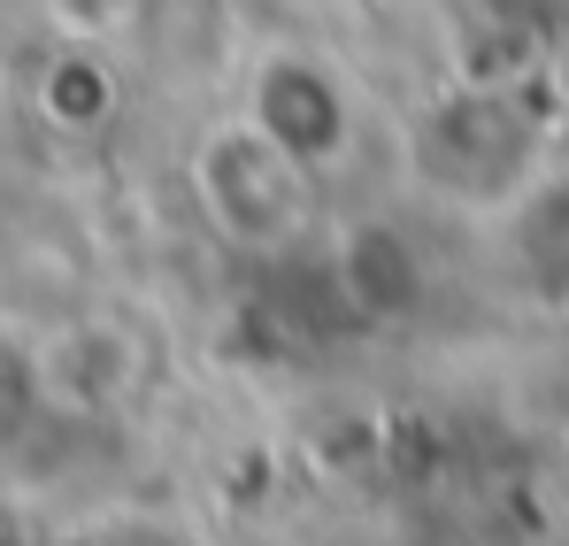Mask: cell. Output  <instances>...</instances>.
<instances>
[{
	"instance_id": "cell-1",
	"label": "cell",
	"mask_w": 569,
	"mask_h": 546,
	"mask_svg": "<svg viewBox=\"0 0 569 546\" xmlns=\"http://www.w3.org/2000/svg\"><path fill=\"white\" fill-rule=\"evenodd\" d=\"M192 185H200V208L223 239L239 247H284L308 231V192L316 170H300L278 139H262L247 116L216 123L192 155Z\"/></svg>"
},
{
	"instance_id": "cell-2",
	"label": "cell",
	"mask_w": 569,
	"mask_h": 546,
	"mask_svg": "<svg viewBox=\"0 0 569 546\" xmlns=\"http://www.w3.org/2000/svg\"><path fill=\"white\" fill-rule=\"evenodd\" d=\"M262 139H278L300 170H331L355 139V108H347V86L331 62L300 54V47H278L254 62L247 78V108H239Z\"/></svg>"
},
{
	"instance_id": "cell-3",
	"label": "cell",
	"mask_w": 569,
	"mask_h": 546,
	"mask_svg": "<svg viewBox=\"0 0 569 546\" xmlns=\"http://www.w3.org/2000/svg\"><path fill=\"white\" fill-rule=\"evenodd\" d=\"M31 377H39L47 400H62L78 416H100L139 385V339L116 331V324H54L39 339V355H31Z\"/></svg>"
}]
</instances>
